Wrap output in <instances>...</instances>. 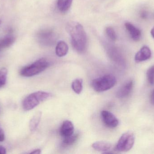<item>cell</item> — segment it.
<instances>
[{"instance_id":"obj_9","label":"cell","mask_w":154,"mask_h":154,"mask_svg":"<svg viewBox=\"0 0 154 154\" xmlns=\"http://www.w3.org/2000/svg\"><path fill=\"white\" fill-rule=\"evenodd\" d=\"M151 56L152 52L149 47L144 46L136 54L135 60L137 62H142L150 59Z\"/></svg>"},{"instance_id":"obj_19","label":"cell","mask_w":154,"mask_h":154,"mask_svg":"<svg viewBox=\"0 0 154 154\" xmlns=\"http://www.w3.org/2000/svg\"><path fill=\"white\" fill-rule=\"evenodd\" d=\"M7 75V69L2 68L0 69V88L3 86L6 83Z\"/></svg>"},{"instance_id":"obj_16","label":"cell","mask_w":154,"mask_h":154,"mask_svg":"<svg viewBox=\"0 0 154 154\" xmlns=\"http://www.w3.org/2000/svg\"><path fill=\"white\" fill-rule=\"evenodd\" d=\"M72 2L73 0H58V8L60 11L65 12L69 10Z\"/></svg>"},{"instance_id":"obj_15","label":"cell","mask_w":154,"mask_h":154,"mask_svg":"<svg viewBox=\"0 0 154 154\" xmlns=\"http://www.w3.org/2000/svg\"><path fill=\"white\" fill-rule=\"evenodd\" d=\"M14 37L11 35H8L0 39V50L2 49L8 48L14 42Z\"/></svg>"},{"instance_id":"obj_18","label":"cell","mask_w":154,"mask_h":154,"mask_svg":"<svg viewBox=\"0 0 154 154\" xmlns=\"http://www.w3.org/2000/svg\"><path fill=\"white\" fill-rule=\"evenodd\" d=\"M79 134H73L70 136L64 137V140L62 141V146L64 147L71 146L73 145L78 140Z\"/></svg>"},{"instance_id":"obj_6","label":"cell","mask_w":154,"mask_h":154,"mask_svg":"<svg viewBox=\"0 0 154 154\" xmlns=\"http://www.w3.org/2000/svg\"><path fill=\"white\" fill-rule=\"evenodd\" d=\"M38 40L45 45H52L57 39V35L54 31L49 29H44L40 31L37 35Z\"/></svg>"},{"instance_id":"obj_13","label":"cell","mask_w":154,"mask_h":154,"mask_svg":"<svg viewBox=\"0 0 154 154\" xmlns=\"http://www.w3.org/2000/svg\"><path fill=\"white\" fill-rule=\"evenodd\" d=\"M69 47L67 44L63 41L58 42L56 48V53L57 56L59 57H64L67 54Z\"/></svg>"},{"instance_id":"obj_2","label":"cell","mask_w":154,"mask_h":154,"mask_svg":"<svg viewBox=\"0 0 154 154\" xmlns=\"http://www.w3.org/2000/svg\"><path fill=\"white\" fill-rule=\"evenodd\" d=\"M52 95L49 92L38 91L27 96L23 102V108L26 111H29L35 108L41 103L49 99Z\"/></svg>"},{"instance_id":"obj_5","label":"cell","mask_w":154,"mask_h":154,"mask_svg":"<svg viewBox=\"0 0 154 154\" xmlns=\"http://www.w3.org/2000/svg\"><path fill=\"white\" fill-rule=\"evenodd\" d=\"M135 137L133 132L128 131L124 133L117 144L116 149L119 152H126L133 148Z\"/></svg>"},{"instance_id":"obj_1","label":"cell","mask_w":154,"mask_h":154,"mask_svg":"<svg viewBox=\"0 0 154 154\" xmlns=\"http://www.w3.org/2000/svg\"><path fill=\"white\" fill-rule=\"evenodd\" d=\"M67 30L71 37L74 49L78 53H84L87 50L88 39L82 25L79 23L72 22L68 24Z\"/></svg>"},{"instance_id":"obj_28","label":"cell","mask_w":154,"mask_h":154,"mask_svg":"<svg viewBox=\"0 0 154 154\" xmlns=\"http://www.w3.org/2000/svg\"><path fill=\"white\" fill-rule=\"evenodd\" d=\"M1 24H2V21L0 20V25H1Z\"/></svg>"},{"instance_id":"obj_22","label":"cell","mask_w":154,"mask_h":154,"mask_svg":"<svg viewBox=\"0 0 154 154\" xmlns=\"http://www.w3.org/2000/svg\"><path fill=\"white\" fill-rule=\"evenodd\" d=\"M5 139V135L3 131L0 128V142H3Z\"/></svg>"},{"instance_id":"obj_3","label":"cell","mask_w":154,"mask_h":154,"mask_svg":"<svg viewBox=\"0 0 154 154\" xmlns=\"http://www.w3.org/2000/svg\"><path fill=\"white\" fill-rule=\"evenodd\" d=\"M49 64L47 59L42 58L22 69L20 71V74L24 77L36 76L45 71L49 67Z\"/></svg>"},{"instance_id":"obj_25","label":"cell","mask_w":154,"mask_h":154,"mask_svg":"<svg viewBox=\"0 0 154 154\" xmlns=\"http://www.w3.org/2000/svg\"><path fill=\"white\" fill-rule=\"evenodd\" d=\"M30 153L39 154L41 153V150H40V149H36V150H33L32 152H31Z\"/></svg>"},{"instance_id":"obj_8","label":"cell","mask_w":154,"mask_h":154,"mask_svg":"<svg viewBox=\"0 0 154 154\" xmlns=\"http://www.w3.org/2000/svg\"><path fill=\"white\" fill-rule=\"evenodd\" d=\"M134 87V81L129 80L121 86L116 92L117 97L124 99L130 95Z\"/></svg>"},{"instance_id":"obj_27","label":"cell","mask_w":154,"mask_h":154,"mask_svg":"<svg viewBox=\"0 0 154 154\" xmlns=\"http://www.w3.org/2000/svg\"><path fill=\"white\" fill-rule=\"evenodd\" d=\"M151 33L153 38L154 39V27L152 29V30L151 31Z\"/></svg>"},{"instance_id":"obj_26","label":"cell","mask_w":154,"mask_h":154,"mask_svg":"<svg viewBox=\"0 0 154 154\" xmlns=\"http://www.w3.org/2000/svg\"><path fill=\"white\" fill-rule=\"evenodd\" d=\"M141 16L142 18H143V19H145L147 16V12H146L145 11H143L141 13Z\"/></svg>"},{"instance_id":"obj_7","label":"cell","mask_w":154,"mask_h":154,"mask_svg":"<svg viewBox=\"0 0 154 154\" xmlns=\"http://www.w3.org/2000/svg\"><path fill=\"white\" fill-rule=\"evenodd\" d=\"M102 121L107 127L115 128L118 125V119L111 112L107 110H103L101 113Z\"/></svg>"},{"instance_id":"obj_17","label":"cell","mask_w":154,"mask_h":154,"mask_svg":"<svg viewBox=\"0 0 154 154\" xmlns=\"http://www.w3.org/2000/svg\"><path fill=\"white\" fill-rule=\"evenodd\" d=\"M83 80L78 78L75 80L72 83V88L73 91L77 94H81L83 89Z\"/></svg>"},{"instance_id":"obj_12","label":"cell","mask_w":154,"mask_h":154,"mask_svg":"<svg viewBox=\"0 0 154 154\" xmlns=\"http://www.w3.org/2000/svg\"><path fill=\"white\" fill-rule=\"evenodd\" d=\"M92 147L97 151L106 153L112 148V145L106 141H98L93 143Z\"/></svg>"},{"instance_id":"obj_20","label":"cell","mask_w":154,"mask_h":154,"mask_svg":"<svg viewBox=\"0 0 154 154\" xmlns=\"http://www.w3.org/2000/svg\"><path fill=\"white\" fill-rule=\"evenodd\" d=\"M106 31L107 35L110 39L113 41L116 40L117 38L116 34L112 27H110V26L107 27L106 28Z\"/></svg>"},{"instance_id":"obj_10","label":"cell","mask_w":154,"mask_h":154,"mask_svg":"<svg viewBox=\"0 0 154 154\" xmlns=\"http://www.w3.org/2000/svg\"><path fill=\"white\" fill-rule=\"evenodd\" d=\"M60 133L63 137H66L74 134V126L69 120H65L60 127Z\"/></svg>"},{"instance_id":"obj_11","label":"cell","mask_w":154,"mask_h":154,"mask_svg":"<svg viewBox=\"0 0 154 154\" xmlns=\"http://www.w3.org/2000/svg\"><path fill=\"white\" fill-rule=\"evenodd\" d=\"M125 26L134 40L137 41L140 40L141 37V31L139 29L129 22L126 23Z\"/></svg>"},{"instance_id":"obj_4","label":"cell","mask_w":154,"mask_h":154,"mask_svg":"<svg viewBox=\"0 0 154 154\" xmlns=\"http://www.w3.org/2000/svg\"><path fill=\"white\" fill-rule=\"evenodd\" d=\"M116 83V77L111 74H107L93 80L91 86L97 92H102L113 88Z\"/></svg>"},{"instance_id":"obj_21","label":"cell","mask_w":154,"mask_h":154,"mask_svg":"<svg viewBox=\"0 0 154 154\" xmlns=\"http://www.w3.org/2000/svg\"><path fill=\"white\" fill-rule=\"evenodd\" d=\"M146 75L149 83L151 85H154V65L148 70Z\"/></svg>"},{"instance_id":"obj_24","label":"cell","mask_w":154,"mask_h":154,"mask_svg":"<svg viewBox=\"0 0 154 154\" xmlns=\"http://www.w3.org/2000/svg\"><path fill=\"white\" fill-rule=\"evenodd\" d=\"M6 153V149L4 147L0 146V154H5Z\"/></svg>"},{"instance_id":"obj_14","label":"cell","mask_w":154,"mask_h":154,"mask_svg":"<svg viewBox=\"0 0 154 154\" xmlns=\"http://www.w3.org/2000/svg\"><path fill=\"white\" fill-rule=\"evenodd\" d=\"M42 113L38 111L32 117L29 122V129L32 132H34L37 129L41 119Z\"/></svg>"},{"instance_id":"obj_23","label":"cell","mask_w":154,"mask_h":154,"mask_svg":"<svg viewBox=\"0 0 154 154\" xmlns=\"http://www.w3.org/2000/svg\"><path fill=\"white\" fill-rule=\"evenodd\" d=\"M150 101H151V104L154 105V90L151 94Z\"/></svg>"}]
</instances>
